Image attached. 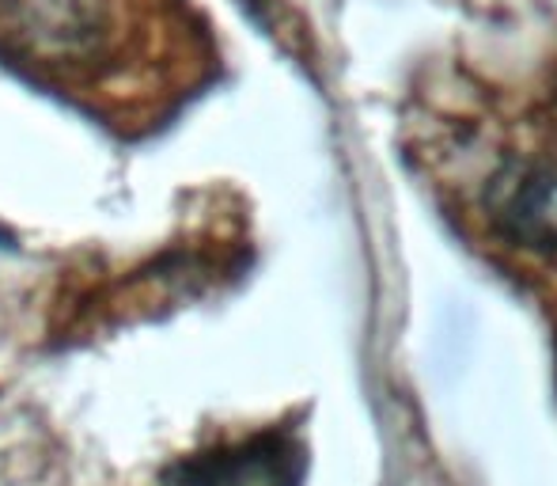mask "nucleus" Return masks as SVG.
I'll list each match as a JSON object with an SVG mask.
<instances>
[{"mask_svg": "<svg viewBox=\"0 0 557 486\" xmlns=\"http://www.w3.org/2000/svg\"><path fill=\"white\" fill-rule=\"evenodd\" d=\"M406 148L451 229L557 301V65L535 81L444 69L413 92Z\"/></svg>", "mask_w": 557, "mask_h": 486, "instance_id": "1", "label": "nucleus"}, {"mask_svg": "<svg viewBox=\"0 0 557 486\" xmlns=\"http://www.w3.org/2000/svg\"><path fill=\"white\" fill-rule=\"evenodd\" d=\"M216 61L194 0H0V65L122 137L168 125Z\"/></svg>", "mask_w": 557, "mask_h": 486, "instance_id": "2", "label": "nucleus"}, {"mask_svg": "<svg viewBox=\"0 0 557 486\" xmlns=\"http://www.w3.org/2000/svg\"><path fill=\"white\" fill-rule=\"evenodd\" d=\"M304 449L288 429L194 452L163 472V486H300Z\"/></svg>", "mask_w": 557, "mask_h": 486, "instance_id": "3", "label": "nucleus"}]
</instances>
